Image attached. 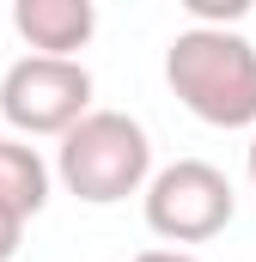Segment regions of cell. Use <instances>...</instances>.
Listing matches in <instances>:
<instances>
[{
  "label": "cell",
  "mask_w": 256,
  "mask_h": 262,
  "mask_svg": "<svg viewBox=\"0 0 256 262\" xmlns=\"http://www.w3.org/2000/svg\"><path fill=\"white\" fill-rule=\"evenodd\" d=\"M55 171L79 201L116 207L128 195H146L153 183V140L128 110H92L73 134H61Z\"/></svg>",
  "instance_id": "cell-2"
},
{
  "label": "cell",
  "mask_w": 256,
  "mask_h": 262,
  "mask_svg": "<svg viewBox=\"0 0 256 262\" xmlns=\"http://www.w3.org/2000/svg\"><path fill=\"white\" fill-rule=\"evenodd\" d=\"M12 31H18L37 55L73 61V49H86L92 31H98V6H92V0H18V6H12Z\"/></svg>",
  "instance_id": "cell-5"
},
{
  "label": "cell",
  "mask_w": 256,
  "mask_h": 262,
  "mask_svg": "<svg viewBox=\"0 0 256 262\" xmlns=\"http://www.w3.org/2000/svg\"><path fill=\"white\" fill-rule=\"evenodd\" d=\"M177 104L207 128H256V43L238 31H177L165 49Z\"/></svg>",
  "instance_id": "cell-1"
},
{
  "label": "cell",
  "mask_w": 256,
  "mask_h": 262,
  "mask_svg": "<svg viewBox=\"0 0 256 262\" xmlns=\"http://www.w3.org/2000/svg\"><path fill=\"white\" fill-rule=\"evenodd\" d=\"M250 183H256V134H250Z\"/></svg>",
  "instance_id": "cell-9"
},
{
  "label": "cell",
  "mask_w": 256,
  "mask_h": 262,
  "mask_svg": "<svg viewBox=\"0 0 256 262\" xmlns=\"http://www.w3.org/2000/svg\"><path fill=\"white\" fill-rule=\"evenodd\" d=\"M140 201H146V232L165 238V244H207L238 213L226 171H214L207 159H177V165L153 171Z\"/></svg>",
  "instance_id": "cell-3"
},
{
  "label": "cell",
  "mask_w": 256,
  "mask_h": 262,
  "mask_svg": "<svg viewBox=\"0 0 256 262\" xmlns=\"http://www.w3.org/2000/svg\"><path fill=\"white\" fill-rule=\"evenodd\" d=\"M18 244H25V220H18L12 207H0V262L18 256Z\"/></svg>",
  "instance_id": "cell-7"
},
{
  "label": "cell",
  "mask_w": 256,
  "mask_h": 262,
  "mask_svg": "<svg viewBox=\"0 0 256 262\" xmlns=\"http://www.w3.org/2000/svg\"><path fill=\"white\" fill-rule=\"evenodd\" d=\"M43 201H49V165L37 159V146L0 140V207L31 220V213H43Z\"/></svg>",
  "instance_id": "cell-6"
},
{
  "label": "cell",
  "mask_w": 256,
  "mask_h": 262,
  "mask_svg": "<svg viewBox=\"0 0 256 262\" xmlns=\"http://www.w3.org/2000/svg\"><path fill=\"white\" fill-rule=\"evenodd\" d=\"M0 116L18 134H73L92 116V73L61 55H25L0 79Z\"/></svg>",
  "instance_id": "cell-4"
},
{
  "label": "cell",
  "mask_w": 256,
  "mask_h": 262,
  "mask_svg": "<svg viewBox=\"0 0 256 262\" xmlns=\"http://www.w3.org/2000/svg\"><path fill=\"white\" fill-rule=\"evenodd\" d=\"M134 262H201V256H189V250H140Z\"/></svg>",
  "instance_id": "cell-8"
}]
</instances>
